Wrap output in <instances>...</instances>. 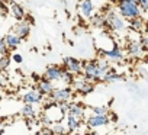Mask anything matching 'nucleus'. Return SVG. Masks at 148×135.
Returning a JSON list of instances; mask_svg holds the SVG:
<instances>
[{
    "label": "nucleus",
    "mask_w": 148,
    "mask_h": 135,
    "mask_svg": "<svg viewBox=\"0 0 148 135\" xmlns=\"http://www.w3.org/2000/svg\"><path fill=\"white\" fill-rule=\"evenodd\" d=\"M109 69H110V64L108 58L89 60V61H84L83 76L93 83H100L103 82V77Z\"/></svg>",
    "instance_id": "nucleus-1"
},
{
    "label": "nucleus",
    "mask_w": 148,
    "mask_h": 135,
    "mask_svg": "<svg viewBox=\"0 0 148 135\" xmlns=\"http://www.w3.org/2000/svg\"><path fill=\"white\" fill-rule=\"evenodd\" d=\"M106 15V19H108V29L115 34V35H128V29H129V25L126 23V19L123 16L119 15L118 10H115L113 8H108L105 12Z\"/></svg>",
    "instance_id": "nucleus-2"
},
{
    "label": "nucleus",
    "mask_w": 148,
    "mask_h": 135,
    "mask_svg": "<svg viewBox=\"0 0 148 135\" xmlns=\"http://www.w3.org/2000/svg\"><path fill=\"white\" fill-rule=\"evenodd\" d=\"M116 10L126 21H131V19L138 18V16L142 15V10H141L139 5L132 2V0H118L116 2Z\"/></svg>",
    "instance_id": "nucleus-3"
},
{
    "label": "nucleus",
    "mask_w": 148,
    "mask_h": 135,
    "mask_svg": "<svg viewBox=\"0 0 148 135\" xmlns=\"http://www.w3.org/2000/svg\"><path fill=\"white\" fill-rule=\"evenodd\" d=\"M73 87H74V90H76L77 95H80V96H89L90 93L95 92L96 83L87 80L84 76H76V80H74V83H73Z\"/></svg>",
    "instance_id": "nucleus-4"
},
{
    "label": "nucleus",
    "mask_w": 148,
    "mask_h": 135,
    "mask_svg": "<svg viewBox=\"0 0 148 135\" xmlns=\"http://www.w3.org/2000/svg\"><path fill=\"white\" fill-rule=\"evenodd\" d=\"M84 122H86L87 129H97V128L108 126L112 122V119H110L109 115H95V113H92V115L86 116Z\"/></svg>",
    "instance_id": "nucleus-5"
},
{
    "label": "nucleus",
    "mask_w": 148,
    "mask_h": 135,
    "mask_svg": "<svg viewBox=\"0 0 148 135\" xmlns=\"http://www.w3.org/2000/svg\"><path fill=\"white\" fill-rule=\"evenodd\" d=\"M49 97H51L54 102H57V103L71 102V99L74 97V87L67 86V84H65L64 87H57Z\"/></svg>",
    "instance_id": "nucleus-6"
},
{
    "label": "nucleus",
    "mask_w": 148,
    "mask_h": 135,
    "mask_svg": "<svg viewBox=\"0 0 148 135\" xmlns=\"http://www.w3.org/2000/svg\"><path fill=\"white\" fill-rule=\"evenodd\" d=\"M62 65L65 67V69L76 74V76H83V69H84V61L76 58V57H64L62 60Z\"/></svg>",
    "instance_id": "nucleus-7"
},
{
    "label": "nucleus",
    "mask_w": 148,
    "mask_h": 135,
    "mask_svg": "<svg viewBox=\"0 0 148 135\" xmlns=\"http://www.w3.org/2000/svg\"><path fill=\"white\" fill-rule=\"evenodd\" d=\"M64 70L65 67L64 65H58V64H49L47 69H45V73H44V77L57 83V82H61L62 80V74H64Z\"/></svg>",
    "instance_id": "nucleus-8"
},
{
    "label": "nucleus",
    "mask_w": 148,
    "mask_h": 135,
    "mask_svg": "<svg viewBox=\"0 0 148 135\" xmlns=\"http://www.w3.org/2000/svg\"><path fill=\"white\" fill-rule=\"evenodd\" d=\"M44 100H45V96L36 89V84H35L32 89H29L28 92H25V93L22 95V102H23V103L41 105V103H44Z\"/></svg>",
    "instance_id": "nucleus-9"
},
{
    "label": "nucleus",
    "mask_w": 148,
    "mask_h": 135,
    "mask_svg": "<svg viewBox=\"0 0 148 135\" xmlns=\"http://www.w3.org/2000/svg\"><path fill=\"white\" fill-rule=\"evenodd\" d=\"M99 52L103 58H108L109 61H115V62H119L125 58V52L118 44H115L110 49H103V51H99Z\"/></svg>",
    "instance_id": "nucleus-10"
},
{
    "label": "nucleus",
    "mask_w": 148,
    "mask_h": 135,
    "mask_svg": "<svg viewBox=\"0 0 148 135\" xmlns=\"http://www.w3.org/2000/svg\"><path fill=\"white\" fill-rule=\"evenodd\" d=\"M144 48H142V45H141V42H139V36H138V39H129L128 41V45H126V54H128V57H131V58H141L142 55H144Z\"/></svg>",
    "instance_id": "nucleus-11"
},
{
    "label": "nucleus",
    "mask_w": 148,
    "mask_h": 135,
    "mask_svg": "<svg viewBox=\"0 0 148 135\" xmlns=\"http://www.w3.org/2000/svg\"><path fill=\"white\" fill-rule=\"evenodd\" d=\"M79 10L84 19H92L96 12V6L93 0H80L79 2Z\"/></svg>",
    "instance_id": "nucleus-12"
},
{
    "label": "nucleus",
    "mask_w": 148,
    "mask_h": 135,
    "mask_svg": "<svg viewBox=\"0 0 148 135\" xmlns=\"http://www.w3.org/2000/svg\"><path fill=\"white\" fill-rule=\"evenodd\" d=\"M64 123H65V126H67V129H68V132H70V134L80 131V128H82L83 125H86L84 119L76 118V116L68 115V113H67V115H65V118H64Z\"/></svg>",
    "instance_id": "nucleus-13"
},
{
    "label": "nucleus",
    "mask_w": 148,
    "mask_h": 135,
    "mask_svg": "<svg viewBox=\"0 0 148 135\" xmlns=\"http://www.w3.org/2000/svg\"><path fill=\"white\" fill-rule=\"evenodd\" d=\"M31 29H32V23H29L26 19L18 21L15 23V26H13V32L16 35H19L22 39H25V38H28L31 35Z\"/></svg>",
    "instance_id": "nucleus-14"
},
{
    "label": "nucleus",
    "mask_w": 148,
    "mask_h": 135,
    "mask_svg": "<svg viewBox=\"0 0 148 135\" xmlns=\"http://www.w3.org/2000/svg\"><path fill=\"white\" fill-rule=\"evenodd\" d=\"M67 113L76 116V118H80V119H86V106L82 102H70Z\"/></svg>",
    "instance_id": "nucleus-15"
},
{
    "label": "nucleus",
    "mask_w": 148,
    "mask_h": 135,
    "mask_svg": "<svg viewBox=\"0 0 148 135\" xmlns=\"http://www.w3.org/2000/svg\"><path fill=\"white\" fill-rule=\"evenodd\" d=\"M36 89L47 97V96H51L52 92H54L57 87H55L54 82H51V80H48V79H45V77L42 76V79L39 80V83H36Z\"/></svg>",
    "instance_id": "nucleus-16"
},
{
    "label": "nucleus",
    "mask_w": 148,
    "mask_h": 135,
    "mask_svg": "<svg viewBox=\"0 0 148 135\" xmlns=\"http://www.w3.org/2000/svg\"><path fill=\"white\" fill-rule=\"evenodd\" d=\"M9 10H10L12 16H13L16 21H23V19L26 18V12H25V9L22 8V5H19V3H16V2H10V5H9Z\"/></svg>",
    "instance_id": "nucleus-17"
},
{
    "label": "nucleus",
    "mask_w": 148,
    "mask_h": 135,
    "mask_svg": "<svg viewBox=\"0 0 148 135\" xmlns=\"http://www.w3.org/2000/svg\"><path fill=\"white\" fill-rule=\"evenodd\" d=\"M122 80H125L123 74L116 71L113 67H110V69L106 71L105 77H103V83H115V82H122Z\"/></svg>",
    "instance_id": "nucleus-18"
},
{
    "label": "nucleus",
    "mask_w": 148,
    "mask_h": 135,
    "mask_svg": "<svg viewBox=\"0 0 148 135\" xmlns=\"http://www.w3.org/2000/svg\"><path fill=\"white\" fill-rule=\"evenodd\" d=\"M5 41H6V44H8V47H9L10 51L18 49L19 45L22 44V38H21L19 35H16L15 32H10V34L5 35Z\"/></svg>",
    "instance_id": "nucleus-19"
},
{
    "label": "nucleus",
    "mask_w": 148,
    "mask_h": 135,
    "mask_svg": "<svg viewBox=\"0 0 148 135\" xmlns=\"http://www.w3.org/2000/svg\"><path fill=\"white\" fill-rule=\"evenodd\" d=\"M128 25H129V28L132 29V32H136V34H141V32L144 31V28H145V22H144V19H142L141 16L131 19V21L128 22Z\"/></svg>",
    "instance_id": "nucleus-20"
},
{
    "label": "nucleus",
    "mask_w": 148,
    "mask_h": 135,
    "mask_svg": "<svg viewBox=\"0 0 148 135\" xmlns=\"http://www.w3.org/2000/svg\"><path fill=\"white\" fill-rule=\"evenodd\" d=\"M34 106L35 105H32V103H23V106L21 109V113L25 119H35L36 118V109Z\"/></svg>",
    "instance_id": "nucleus-21"
},
{
    "label": "nucleus",
    "mask_w": 148,
    "mask_h": 135,
    "mask_svg": "<svg viewBox=\"0 0 148 135\" xmlns=\"http://www.w3.org/2000/svg\"><path fill=\"white\" fill-rule=\"evenodd\" d=\"M92 25L99 28V29H108V19H106V15L105 13H100V15H95L92 19Z\"/></svg>",
    "instance_id": "nucleus-22"
},
{
    "label": "nucleus",
    "mask_w": 148,
    "mask_h": 135,
    "mask_svg": "<svg viewBox=\"0 0 148 135\" xmlns=\"http://www.w3.org/2000/svg\"><path fill=\"white\" fill-rule=\"evenodd\" d=\"M52 132L55 135H70V132H68V129H67V126H65L64 122H55V123H52Z\"/></svg>",
    "instance_id": "nucleus-23"
},
{
    "label": "nucleus",
    "mask_w": 148,
    "mask_h": 135,
    "mask_svg": "<svg viewBox=\"0 0 148 135\" xmlns=\"http://www.w3.org/2000/svg\"><path fill=\"white\" fill-rule=\"evenodd\" d=\"M74 80H76V74H73V73H70L67 69L64 70V74H62V83L64 84H67V86H73V83H74Z\"/></svg>",
    "instance_id": "nucleus-24"
},
{
    "label": "nucleus",
    "mask_w": 148,
    "mask_h": 135,
    "mask_svg": "<svg viewBox=\"0 0 148 135\" xmlns=\"http://www.w3.org/2000/svg\"><path fill=\"white\" fill-rule=\"evenodd\" d=\"M10 61H12V57H9V55L0 57V71H6L10 67Z\"/></svg>",
    "instance_id": "nucleus-25"
},
{
    "label": "nucleus",
    "mask_w": 148,
    "mask_h": 135,
    "mask_svg": "<svg viewBox=\"0 0 148 135\" xmlns=\"http://www.w3.org/2000/svg\"><path fill=\"white\" fill-rule=\"evenodd\" d=\"M90 110L95 115H109L110 113V110H109L108 106H92Z\"/></svg>",
    "instance_id": "nucleus-26"
},
{
    "label": "nucleus",
    "mask_w": 148,
    "mask_h": 135,
    "mask_svg": "<svg viewBox=\"0 0 148 135\" xmlns=\"http://www.w3.org/2000/svg\"><path fill=\"white\" fill-rule=\"evenodd\" d=\"M139 42H141V45H142L144 51H145V52H148V32H145V34H141V35H139Z\"/></svg>",
    "instance_id": "nucleus-27"
},
{
    "label": "nucleus",
    "mask_w": 148,
    "mask_h": 135,
    "mask_svg": "<svg viewBox=\"0 0 148 135\" xmlns=\"http://www.w3.org/2000/svg\"><path fill=\"white\" fill-rule=\"evenodd\" d=\"M9 47H8V44H6V41H5V36H3V41L0 42V57H3V55H8L9 54Z\"/></svg>",
    "instance_id": "nucleus-28"
},
{
    "label": "nucleus",
    "mask_w": 148,
    "mask_h": 135,
    "mask_svg": "<svg viewBox=\"0 0 148 135\" xmlns=\"http://www.w3.org/2000/svg\"><path fill=\"white\" fill-rule=\"evenodd\" d=\"M138 5H139L142 13H147L148 12V0H138Z\"/></svg>",
    "instance_id": "nucleus-29"
},
{
    "label": "nucleus",
    "mask_w": 148,
    "mask_h": 135,
    "mask_svg": "<svg viewBox=\"0 0 148 135\" xmlns=\"http://www.w3.org/2000/svg\"><path fill=\"white\" fill-rule=\"evenodd\" d=\"M12 61L16 62V64H22L23 62V57L21 54H18V52H13L12 54Z\"/></svg>",
    "instance_id": "nucleus-30"
},
{
    "label": "nucleus",
    "mask_w": 148,
    "mask_h": 135,
    "mask_svg": "<svg viewBox=\"0 0 148 135\" xmlns=\"http://www.w3.org/2000/svg\"><path fill=\"white\" fill-rule=\"evenodd\" d=\"M86 135H99V134H97V132H95L93 129H89V131L86 132Z\"/></svg>",
    "instance_id": "nucleus-31"
},
{
    "label": "nucleus",
    "mask_w": 148,
    "mask_h": 135,
    "mask_svg": "<svg viewBox=\"0 0 148 135\" xmlns=\"http://www.w3.org/2000/svg\"><path fill=\"white\" fill-rule=\"evenodd\" d=\"M70 135H86V132H80V131H77V132H73V134H70Z\"/></svg>",
    "instance_id": "nucleus-32"
},
{
    "label": "nucleus",
    "mask_w": 148,
    "mask_h": 135,
    "mask_svg": "<svg viewBox=\"0 0 148 135\" xmlns=\"http://www.w3.org/2000/svg\"><path fill=\"white\" fill-rule=\"evenodd\" d=\"M5 132H6L5 128H0V135H5Z\"/></svg>",
    "instance_id": "nucleus-33"
},
{
    "label": "nucleus",
    "mask_w": 148,
    "mask_h": 135,
    "mask_svg": "<svg viewBox=\"0 0 148 135\" xmlns=\"http://www.w3.org/2000/svg\"><path fill=\"white\" fill-rule=\"evenodd\" d=\"M144 61H145V64H148V55L145 57V60H144Z\"/></svg>",
    "instance_id": "nucleus-34"
},
{
    "label": "nucleus",
    "mask_w": 148,
    "mask_h": 135,
    "mask_svg": "<svg viewBox=\"0 0 148 135\" xmlns=\"http://www.w3.org/2000/svg\"><path fill=\"white\" fill-rule=\"evenodd\" d=\"M2 41H3V36H2V35H0V42H2Z\"/></svg>",
    "instance_id": "nucleus-35"
},
{
    "label": "nucleus",
    "mask_w": 148,
    "mask_h": 135,
    "mask_svg": "<svg viewBox=\"0 0 148 135\" xmlns=\"http://www.w3.org/2000/svg\"><path fill=\"white\" fill-rule=\"evenodd\" d=\"M0 128H2V121H0Z\"/></svg>",
    "instance_id": "nucleus-36"
},
{
    "label": "nucleus",
    "mask_w": 148,
    "mask_h": 135,
    "mask_svg": "<svg viewBox=\"0 0 148 135\" xmlns=\"http://www.w3.org/2000/svg\"><path fill=\"white\" fill-rule=\"evenodd\" d=\"M93 2H99V0H93Z\"/></svg>",
    "instance_id": "nucleus-37"
},
{
    "label": "nucleus",
    "mask_w": 148,
    "mask_h": 135,
    "mask_svg": "<svg viewBox=\"0 0 148 135\" xmlns=\"http://www.w3.org/2000/svg\"><path fill=\"white\" fill-rule=\"evenodd\" d=\"M0 100H2V96H0Z\"/></svg>",
    "instance_id": "nucleus-38"
},
{
    "label": "nucleus",
    "mask_w": 148,
    "mask_h": 135,
    "mask_svg": "<svg viewBox=\"0 0 148 135\" xmlns=\"http://www.w3.org/2000/svg\"><path fill=\"white\" fill-rule=\"evenodd\" d=\"M147 31H148V29H147Z\"/></svg>",
    "instance_id": "nucleus-39"
}]
</instances>
